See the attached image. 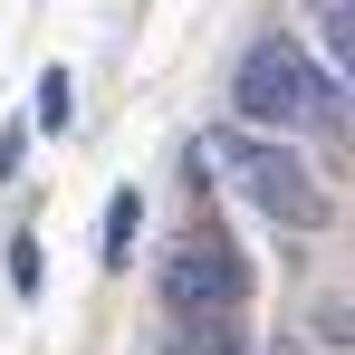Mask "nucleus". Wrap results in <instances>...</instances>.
Returning a JSON list of instances; mask_svg holds the SVG:
<instances>
[{
	"label": "nucleus",
	"instance_id": "obj_9",
	"mask_svg": "<svg viewBox=\"0 0 355 355\" xmlns=\"http://www.w3.org/2000/svg\"><path fill=\"white\" fill-rule=\"evenodd\" d=\"M317 10H327V19H355V0H317Z\"/></svg>",
	"mask_w": 355,
	"mask_h": 355
},
{
	"label": "nucleus",
	"instance_id": "obj_8",
	"mask_svg": "<svg viewBox=\"0 0 355 355\" xmlns=\"http://www.w3.org/2000/svg\"><path fill=\"white\" fill-rule=\"evenodd\" d=\"M19 154H29V135H19V125H10V135H0V182L19 173Z\"/></svg>",
	"mask_w": 355,
	"mask_h": 355
},
{
	"label": "nucleus",
	"instance_id": "obj_1",
	"mask_svg": "<svg viewBox=\"0 0 355 355\" xmlns=\"http://www.w3.org/2000/svg\"><path fill=\"white\" fill-rule=\"evenodd\" d=\"M336 125L346 116V77H317L297 58V39H259L240 58V125Z\"/></svg>",
	"mask_w": 355,
	"mask_h": 355
},
{
	"label": "nucleus",
	"instance_id": "obj_7",
	"mask_svg": "<svg viewBox=\"0 0 355 355\" xmlns=\"http://www.w3.org/2000/svg\"><path fill=\"white\" fill-rule=\"evenodd\" d=\"M10 288L39 297V240H10Z\"/></svg>",
	"mask_w": 355,
	"mask_h": 355
},
{
	"label": "nucleus",
	"instance_id": "obj_3",
	"mask_svg": "<svg viewBox=\"0 0 355 355\" xmlns=\"http://www.w3.org/2000/svg\"><path fill=\"white\" fill-rule=\"evenodd\" d=\"M164 307H182V317H231L240 307V259L211 231L173 240V250H164Z\"/></svg>",
	"mask_w": 355,
	"mask_h": 355
},
{
	"label": "nucleus",
	"instance_id": "obj_2",
	"mask_svg": "<svg viewBox=\"0 0 355 355\" xmlns=\"http://www.w3.org/2000/svg\"><path fill=\"white\" fill-rule=\"evenodd\" d=\"M211 164H221L269 221H288V231H317V221H327V192L307 182V164L279 154V144H259L250 125H221V135H211Z\"/></svg>",
	"mask_w": 355,
	"mask_h": 355
},
{
	"label": "nucleus",
	"instance_id": "obj_6",
	"mask_svg": "<svg viewBox=\"0 0 355 355\" xmlns=\"http://www.w3.org/2000/svg\"><path fill=\"white\" fill-rule=\"evenodd\" d=\"M173 355H250V346H240L221 317H192V346H173Z\"/></svg>",
	"mask_w": 355,
	"mask_h": 355
},
{
	"label": "nucleus",
	"instance_id": "obj_5",
	"mask_svg": "<svg viewBox=\"0 0 355 355\" xmlns=\"http://www.w3.org/2000/svg\"><path fill=\"white\" fill-rule=\"evenodd\" d=\"M77 116V87H67V67H49L39 77V125H67Z\"/></svg>",
	"mask_w": 355,
	"mask_h": 355
},
{
	"label": "nucleus",
	"instance_id": "obj_4",
	"mask_svg": "<svg viewBox=\"0 0 355 355\" xmlns=\"http://www.w3.org/2000/svg\"><path fill=\"white\" fill-rule=\"evenodd\" d=\"M135 231H144V202H135V192H116V202H106V259H125V250H135Z\"/></svg>",
	"mask_w": 355,
	"mask_h": 355
}]
</instances>
